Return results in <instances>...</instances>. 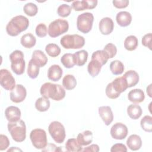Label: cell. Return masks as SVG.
<instances>
[{
  "label": "cell",
  "instance_id": "obj_42",
  "mask_svg": "<svg viewBox=\"0 0 152 152\" xmlns=\"http://www.w3.org/2000/svg\"><path fill=\"white\" fill-rule=\"evenodd\" d=\"M105 93L107 97L111 99H115L118 98L121 94L120 93L115 91V90L113 87L112 83H110L107 85L105 90Z\"/></svg>",
  "mask_w": 152,
  "mask_h": 152
},
{
  "label": "cell",
  "instance_id": "obj_3",
  "mask_svg": "<svg viewBox=\"0 0 152 152\" xmlns=\"http://www.w3.org/2000/svg\"><path fill=\"white\" fill-rule=\"evenodd\" d=\"M7 128L10 135L15 142H21L26 138V126L23 120L17 122H8Z\"/></svg>",
  "mask_w": 152,
  "mask_h": 152
},
{
  "label": "cell",
  "instance_id": "obj_23",
  "mask_svg": "<svg viewBox=\"0 0 152 152\" xmlns=\"http://www.w3.org/2000/svg\"><path fill=\"white\" fill-rule=\"evenodd\" d=\"M78 142L81 146H86L91 144L93 141V133L89 130L79 133L77 137Z\"/></svg>",
  "mask_w": 152,
  "mask_h": 152
},
{
  "label": "cell",
  "instance_id": "obj_39",
  "mask_svg": "<svg viewBox=\"0 0 152 152\" xmlns=\"http://www.w3.org/2000/svg\"><path fill=\"white\" fill-rule=\"evenodd\" d=\"M23 11L26 15L30 17H33L37 14L38 12V8L35 4L28 2L24 5Z\"/></svg>",
  "mask_w": 152,
  "mask_h": 152
},
{
  "label": "cell",
  "instance_id": "obj_44",
  "mask_svg": "<svg viewBox=\"0 0 152 152\" xmlns=\"http://www.w3.org/2000/svg\"><path fill=\"white\" fill-rule=\"evenodd\" d=\"M10 140L7 136L1 134L0 135V150H6L10 145Z\"/></svg>",
  "mask_w": 152,
  "mask_h": 152
},
{
  "label": "cell",
  "instance_id": "obj_1",
  "mask_svg": "<svg viewBox=\"0 0 152 152\" xmlns=\"http://www.w3.org/2000/svg\"><path fill=\"white\" fill-rule=\"evenodd\" d=\"M40 93L42 97L55 101L61 100L65 97V91L62 86L49 82L45 83L41 86Z\"/></svg>",
  "mask_w": 152,
  "mask_h": 152
},
{
  "label": "cell",
  "instance_id": "obj_25",
  "mask_svg": "<svg viewBox=\"0 0 152 152\" xmlns=\"http://www.w3.org/2000/svg\"><path fill=\"white\" fill-rule=\"evenodd\" d=\"M102 65L96 59H91L87 66V71L92 77H96L100 73Z\"/></svg>",
  "mask_w": 152,
  "mask_h": 152
},
{
  "label": "cell",
  "instance_id": "obj_45",
  "mask_svg": "<svg viewBox=\"0 0 152 152\" xmlns=\"http://www.w3.org/2000/svg\"><path fill=\"white\" fill-rule=\"evenodd\" d=\"M151 37L152 34L151 33L145 34L142 38V45L148 48L150 50L151 49Z\"/></svg>",
  "mask_w": 152,
  "mask_h": 152
},
{
  "label": "cell",
  "instance_id": "obj_13",
  "mask_svg": "<svg viewBox=\"0 0 152 152\" xmlns=\"http://www.w3.org/2000/svg\"><path fill=\"white\" fill-rule=\"evenodd\" d=\"M98 1L97 0H83L75 1L72 3V8L76 11H83L84 10H92L96 7Z\"/></svg>",
  "mask_w": 152,
  "mask_h": 152
},
{
  "label": "cell",
  "instance_id": "obj_18",
  "mask_svg": "<svg viewBox=\"0 0 152 152\" xmlns=\"http://www.w3.org/2000/svg\"><path fill=\"white\" fill-rule=\"evenodd\" d=\"M116 21L121 27H127L132 21V15L128 11H120L116 16Z\"/></svg>",
  "mask_w": 152,
  "mask_h": 152
},
{
  "label": "cell",
  "instance_id": "obj_11",
  "mask_svg": "<svg viewBox=\"0 0 152 152\" xmlns=\"http://www.w3.org/2000/svg\"><path fill=\"white\" fill-rule=\"evenodd\" d=\"M110 135L115 140H123L125 138L128 133L127 126L121 123H115L110 129Z\"/></svg>",
  "mask_w": 152,
  "mask_h": 152
},
{
  "label": "cell",
  "instance_id": "obj_31",
  "mask_svg": "<svg viewBox=\"0 0 152 152\" xmlns=\"http://www.w3.org/2000/svg\"><path fill=\"white\" fill-rule=\"evenodd\" d=\"M50 103L48 99L41 97L38 98L35 102L36 109L41 112L47 111L50 107Z\"/></svg>",
  "mask_w": 152,
  "mask_h": 152
},
{
  "label": "cell",
  "instance_id": "obj_28",
  "mask_svg": "<svg viewBox=\"0 0 152 152\" xmlns=\"http://www.w3.org/2000/svg\"><path fill=\"white\" fill-rule=\"evenodd\" d=\"M20 43L23 47L30 49L36 45V39L32 34L26 33L21 36Z\"/></svg>",
  "mask_w": 152,
  "mask_h": 152
},
{
  "label": "cell",
  "instance_id": "obj_51",
  "mask_svg": "<svg viewBox=\"0 0 152 152\" xmlns=\"http://www.w3.org/2000/svg\"><path fill=\"white\" fill-rule=\"evenodd\" d=\"M22 151V150H21V149H20V148H17L16 147H11V148L8 149L7 150L8 152H9V151Z\"/></svg>",
  "mask_w": 152,
  "mask_h": 152
},
{
  "label": "cell",
  "instance_id": "obj_30",
  "mask_svg": "<svg viewBox=\"0 0 152 152\" xmlns=\"http://www.w3.org/2000/svg\"><path fill=\"white\" fill-rule=\"evenodd\" d=\"M76 85L77 80L73 75L67 74L62 79V86L67 90L74 89Z\"/></svg>",
  "mask_w": 152,
  "mask_h": 152
},
{
  "label": "cell",
  "instance_id": "obj_21",
  "mask_svg": "<svg viewBox=\"0 0 152 152\" xmlns=\"http://www.w3.org/2000/svg\"><path fill=\"white\" fill-rule=\"evenodd\" d=\"M31 59L40 68L44 66L48 62V58L45 53L40 50H35L32 53Z\"/></svg>",
  "mask_w": 152,
  "mask_h": 152
},
{
  "label": "cell",
  "instance_id": "obj_29",
  "mask_svg": "<svg viewBox=\"0 0 152 152\" xmlns=\"http://www.w3.org/2000/svg\"><path fill=\"white\" fill-rule=\"evenodd\" d=\"M138 39L134 35H130L126 37L124 40V48L129 51L135 50L138 46Z\"/></svg>",
  "mask_w": 152,
  "mask_h": 152
},
{
  "label": "cell",
  "instance_id": "obj_33",
  "mask_svg": "<svg viewBox=\"0 0 152 152\" xmlns=\"http://www.w3.org/2000/svg\"><path fill=\"white\" fill-rule=\"evenodd\" d=\"M109 66L110 71L113 75H118L122 74L125 69L124 64L119 60H115L111 62Z\"/></svg>",
  "mask_w": 152,
  "mask_h": 152
},
{
  "label": "cell",
  "instance_id": "obj_9",
  "mask_svg": "<svg viewBox=\"0 0 152 152\" xmlns=\"http://www.w3.org/2000/svg\"><path fill=\"white\" fill-rule=\"evenodd\" d=\"M30 138L33 145L37 149H43L48 145L46 132L44 129H33L30 134Z\"/></svg>",
  "mask_w": 152,
  "mask_h": 152
},
{
  "label": "cell",
  "instance_id": "obj_14",
  "mask_svg": "<svg viewBox=\"0 0 152 152\" xmlns=\"http://www.w3.org/2000/svg\"><path fill=\"white\" fill-rule=\"evenodd\" d=\"M99 28L102 34H110L114 28V23L113 20L109 17L103 18L99 22Z\"/></svg>",
  "mask_w": 152,
  "mask_h": 152
},
{
  "label": "cell",
  "instance_id": "obj_16",
  "mask_svg": "<svg viewBox=\"0 0 152 152\" xmlns=\"http://www.w3.org/2000/svg\"><path fill=\"white\" fill-rule=\"evenodd\" d=\"M21 111L18 107L10 106L5 110V116L8 122H13L20 120Z\"/></svg>",
  "mask_w": 152,
  "mask_h": 152
},
{
  "label": "cell",
  "instance_id": "obj_40",
  "mask_svg": "<svg viewBox=\"0 0 152 152\" xmlns=\"http://www.w3.org/2000/svg\"><path fill=\"white\" fill-rule=\"evenodd\" d=\"M71 10V7H70L68 4H63L58 7L57 10V13L59 17H66L70 15Z\"/></svg>",
  "mask_w": 152,
  "mask_h": 152
},
{
  "label": "cell",
  "instance_id": "obj_32",
  "mask_svg": "<svg viewBox=\"0 0 152 152\" xmlns=\"http://www.w3.org/2000/svg\"><path fill=\"white\" fill-rule=\"evenodd\" d=\"M65 148L66 151L71 152H78L83 151L82 146L75 138H69L67 140L65 143Z\"/></svg>",
  "mask_w": 152,
  "mask_h": 152
},
{
  "label": "cell",
  "instance_id": "obj_37",
  "mask_svg": "<svg viewBox=\"0 0 152 152\" xmlns=\"http://www.w3.org/2000/svg\"><path fill=\"white\" fill-rule=\"evenodd\" d=\"M140 125L144 131L151 132L152 131V117L150 115L144 116L140 121Z\"/></svg>",
  "mask_w": 152,
  "mask_h": 152
},
{
  "label": "cell",
  "instance_id": "obj_7",
  "mask_svg": "<svg viewBox=\"0 0 152 152\" xmlns=\"http://www.w3.org/2000/svg\"><path fill=\"white\" fill-rule=\"evenodd\" d=\"M94 16L91 12H84L80 14L77 19V28L84 34L90 32L93 27Z\"/></svg>",
  "mask_w": 152,
  "mask_h": 152
},
{
  "label": "cell",
  "instance_id": "obj_12",
  "mask_svg": "<svg viewBox=\"0 0 152 152\" xmlns=\"http://www.w3.org/2000/svg\"><path fill=\"white\" fill-rule=\"evenodd\" d=\"M27 96L26 88L21 84H17L15 88L10 92V99L12 102L19 103L24 101Z\"/></svg>",
  "mask_w": 152,
  "mask_h": 152
},
{
  "label": "cell",
  "instance_id": "obj_50",
  "mask_svg": "<svg viewBox=\"0 0 152 152\" xmlns=\"http://www.w3.org/2000/svg\"><path fill=\"white\" fill-rule=\"evenodd\" d=\"M151 84H150L147 87V93L148 94V96L150 97H151Z\"/></svg>",
  "mask_w": 152,
  "mask_h": 152
},
{
  "label": "cell",
  "instance_id": "obj_24",
  "mask_svg": "<svg viewBox=\"0 0 152 152\" xmlns=\"http://www.w3.org/2000/svg\"><path fill=\"white\" fill-rule=\"evenodd\" d=\"M88 52L85 50H81L73 54V60L75 65L81 66L87 62L88 59Z\"/></svg>",
  "mask_w": 152,
  "mask_h": 152
},
{
  "label": "cell",
  "instance_id": "obj_35",
  "mask_svg": "<svg viewBox=\"0 0 152 152\" xmlns=\"http://www.w3.org/2000/svg\"><path fill=\"white\" fill-rule=\"evenodd\" d=\"M91 59H96L103 66L107 63L109 58L103 50H98L93 53L91 55Z\"/></svg>",
  "mask_w": 152,
  "mask_h": 152
},
{
  "label": "cell",
  "instance_id": "obj_27",
  "mask_svg": "<svg viewBox=\"0 0 152 152\" xmlns=\"http://www.w3.org/2000/svg\"><path fill=\"white\" fill-rule=\"evenodd\" d=\"M112 84L115 91L120 94L125 91L128 88L126 81L123 77L116 78L112 82Z\"/></svg>",
  "mask_w": 152,
  "mask_h": 152
},
{
  "label": "cell",
  "instance_id": "obj_8",
  "mask_svg": "<svg viewBox=\"0 0 152 152\" xmlns=\"http://www.w3.org/2000/svg\"><path fill=\"white\" fill-rule=\"evenodd\" d=\"M48 131L49 134L56 142L61 144L64 141L66 137L65 129L60 122H52L49 125Z\"/></svg>",
  "mask_w": 152,
  "mask_h": 152
},
{
  "label": "cell",
  "instance_id": "obj_19",
  "mask_svg": "<svg viewBox=\"0 0 152 152\" xmlns=\"http://www.w3.org/2000/svg\"><path fill=\"white\" fill-rule=\"evenodd\" d=\"M128 99L130 102L138 104L144 101L145 99V94L141 89L135 88L128 93Z\"/></svg>",
  "mask_w": 152,
  "mask_h": 152
},
{
  "label": "cell",
  "instance_id": "obj_34",
  "mask_svg": "<svg viewBox=\"0 0 152 152\" xmlns=\"http://www.w3.org/2000/svg\"><path fill=\"white\" fill-rule=\"evenodd\" d=\"M39 68L40 67L36 65L31 59L28 62L27 70L28 77L31 79L36 78L39 74Z\"/></svg>",
  "mask_w": 152,
  "mask_h": 152
},
{
  "label": "cell",
  "instance_id": "obj_5",
  "mask_svg": "<svg viewBox=\"0 0 152 152\" xmlns=\"http://www.w3.org/2000/svg\"><path fill=\"white\" fill-rule=\"evenodd\" d=\"M22 51L15 50L10 55L11 68L12 71L17 75H22L25 71L26 62Z\"/></svg>",
  "mask_w": 152,
  "mask_h": 152
},
{
  "label": "cell",
  "instance_id": "obj_38",
  "mask_svg": "<svg viewBox=\"0 0 152 152\" xmlns=\"http://www.w3.org/2000/svg\"><path fill=\"white\" fill-rule=\"evenodd\" d=\"M61 62L62 64V65L66 68H73L75 65L73 60V54L72 53H65L61 58Z\"/></svg>",
  "mask_w": 152,
  "mask_h": 152
},
{
  "label": "cell",
  "instance_id": "obj_47",
  "mask_svg": "<svg viewBox=\"0 0 152 152\" xmlns=\"http://www.w3.org/2000/svg\"><path fill=\"white\" fill-rule=\"evenodd\" d=\"M113 5L115 7L119 9L125 8L128 7L129 4V1L128 0H120V1H113Z\"/></svg>",
  "mask_w": 152,
  "mask_h": 152
},
{
  "label": "cell",
  "instance_id": "obj_48",
  "mask_svg": "<svg viewBox=\"0 0 152 152\" xmlns=\"http://www.w3.org/2000/svg\"><path fill=\"white\" fill-rule=\"evenodd\" d=\"M61 147H56L54 144H48L46 147L42 149V151H61L60 149Z\"/></svg>",
  "mask_w": 152,
  "mask_h": 152
},
{
  "label": "cell",
  "instance_id": "obj_22",
  "mask_svg": "<svg viewBox=\"0 0 152 152\" xmlns=\"http://www.w3.org/2000/svg\"><path fill=\"white\" fill-rule=\"evenodd\" d=\"M122 77L126 80L128 88L136 86L139 81V75L134 70L126 71Z\"/></svg>",
  "mask_w": 152,
  "mask_h": 152
},
{
  "label": "cell",
  "instance_id": "obj_2",
  "mask_svg": "<svg viewBox=\"0 0 152 152\" xmlns=\"http://www.w3.org/2000/svg\"><path fill=\"white\" fill-rule=\"evenodd\" d=\"M29 26V20L25 16L19 15L11 19L6 26V31L11 36H17L26 30Z\"/></svg>",
  "mask_w": 152,
  "mask_h": 152
},
{
  "label": "cell",
  "instance_id": "obj_26",
  "mask_svg": "<svg viewBox=\"0 0 152 152\" xmlns=\"http://www.w3.org/2000/svg\"><path fill=\"white\" fill-rule=\"evenodd\" d=\"M127 113L130 118L134 120H136L141 117L142 113V110L140 105L132 104L128 106Z\"/></svg>",
  "mask_w": 152,
  "mask_h": 152
},
{
  "label": "cell",
  "instance_id": "obj_17",
  "mask_svg": "<svg viewBox=\"0 0 152 152\" xmlns=\"http://www.w3.org/2000/svg\"><path fill=\"white\" fill-rule=\"evenodd\" d=\"M62 69L59 65L54 64L51 65L48 70V77L53 81H59L62 75Z\"/></svg>",
  "mask_w": 152,
  "mask_h": 152
},
{
  "label": "cell",
  "instance_id": "obj_49",
  "mask_svg": "<svg viewBox=\"0 0 152 152\" xmlns=\"http://www.w3.org/2000/svg\"><path fill=\"white\" fill-rule=\"evenodd\" d=\"M83 151L88 152H98L99 151V147L97 144H91L90 146L84 148Z\"/></svg>",
  "mask_w": 152,
  "mask_h": 152
},
{
  "label": "cell",
  "instance_id": "obj_6",
  "mask_svg": "<svg viewBox=\"0 0 152 152\" xmlns=\"http://www.w3.org/2000/svg\"><path fill=\"white\" fill-rule=\"evenodd\" d=\"M69 28L68 21L63 19H57L51 22L48 27V34L55 38L65 33Z\"/></svg>",
  "mask_w": 152,
  "mask_h": 152
},
{
  "label": "cell",
  "instance_id": "obj_15",
  "mask_svg": "<svg viewBox=\"0 0 152 152\" xmlns=\"http://www.w3.org/2000/svg\"><path fill=\"white\" fill-rule=\"evenodd\" d=\"M99 116L107 126L109 125L113 120V114L112 109L109 106H100L98 109Z\"/></svg>",
  "mask_w": 152,
  "mask_h": 152
},
{
  "label": "cell",
  "instance_id": "obj_41",
  "mask_svg": "<svg viewBox=\"0 0 152 152\" xmlns=\"http://www.w3.org/2000/svg\"><path fill=\"white\" fill-rule=\"evenodd\" d=\"M103 50L106 52L109 59L113 58L117 53L116 46L112 43H109L106 44L103 48Z\"/></svg>",
  "mask_w": 152,
  "mask_h": 152
},
{
  "label": "cell",
  "instance_id": "obj_20",
  "mask_svg": "<svg viewBox=\"0 0 152 152\" xmlns=\"http://www.w3.org/2000/svg\"><path fill=\"white\" fill-rule=\"evenodd\" d=\"M126 145L131 150H138L142 146L141 138L137 134L131 135L126 140Z\"/></svg>",
  "mask_w": 152,
  "mask_h": 152
},
{
  "label": "cell",
  "instance_id": "obj_36",
  "mask_svg": "<svg viewBox=\"0 0 152 152\" xmlns=\"http://www.w3.org/2000/svg\"><path fill=\"white\" fill-rule=\"evenodd\" d=\"M46 52L49 56L55 58L61 53V48L55 43H49L45 47Z\"/></svg>",
  "mask_w": 152,
  "mask_h": 152
},
{
  "label": "cell",
  "instance_id": "obj_43",
  "mask_svg": "<svg viewBox=\"0 0 152 152\" xmlns=\"http://www.w3.org/2000/svg\"><path fill=\"white\" fill-rule=\"evenodd\" d=\"M35 32L38 37H44L48 34V28L44 23H40L36 26Z\"/></svg>",
  "mask_w": 152,
  "mask_h": 152
},
{
  "label": "cell",
  "instance_id": "obj_4",
  "mask_svg": "<svg viewBox=\"0 0 152 152\" xmlns=\"http://www.w3.org/2000/svg\"><path fill=\"white\" fill-rule=\"evenodd\" d=\"M62 46L66 49H78L83 48L85 44V39L79 34H66L60 40Z\"/></svg>",
  "mask_w": 152,
  "mask_h": 152
},
{
  "label": "cell",
  "instance_id": "obj_46",
  "mask_svg": "<svg viewBox=\"0 0 152 152\" xmlns=\"http://www.w3.org/2000/svg\"><path fill=\"white\" fill-rule=\"evenodd\" d=\"M110 151L112 152H126L127 148L124 144L122 143H116L112 145L110 148Z\"/></svg>",
  "mask_w": 152,
  "mask_h": 152
},
{
  "label": "cell",
  "instance_id": "obj_10",
  "mask_svg": "<svg viewBox=\"0 0 152 152\" xmlns=\"http://www.w3.org/2000/svg\"><path fill=\"white\" fill-rule=\"evenodd\" d=\"M0 84L5 90L8 91L12 90L16 86L14 77L7 69L0 70Z\"/></svg>",
  "mask_w": 152,
  "mask_h": 152
}]
</instances>
